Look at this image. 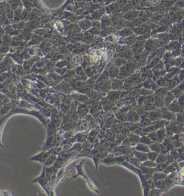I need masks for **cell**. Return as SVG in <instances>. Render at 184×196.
Instances as JSON below:
<instances>
[{
  "label": "cell",
  "mask_w": 184,
  "mask_h": 196,
  "mask_svg": "<svg viewBox=\"0 0 184 196\" xmlns=\"http://www.w3.org/2000/svg\"><path fill=\"white\" fill-rule=\"evenodd\" d=\"M175 148L172 142L171 137H166L161 143V152L162 154H167L172 149Z\"/></svg>",
  "instance_id": "1"
},
{
  "label": "cell",
  "mask_w": 184,
  "mask_h": 196,
  "mask_svg": "<svg viewBox=\"0 0 184 196\" xmlns=\"http://www.w3.org/2000/svg\"><path fill=\"white\" fill-rule=\"evenodd\" d=\"M166 126L170 129L173 134H175L181 133L182 128L184 126L180 124L177 121L174 120L170 121L169 124Z\"/></svg>",
  "instance_id": "2"
},
{
  "label": "cell",
  "mask_w": 184,
  "mask_h": 196,
  "mask_svg": "<svg viewBox=\"0 0 184 196\" xmlns=\"http://www.w3.org/2000/svg\"><path fill=\"white\" fill-rule=\"evenodd\" d=\"M162 112L163 119L165 120L171 121L175 120L176 119V114H175L170 111H169L166 106L161 108Z\"/></svg>",
  "instance_id": "3"
},
{
  "label": "cell",
  "mask_w": 184,
  "mask_h": 196,
  "mask_svg": "<svg viewBox=\"0 0 184 196\" xmlns=\"http://www.w3.org/2000/svg\"><path fill=\"white\" fill-rule=\"evenodd\" d=\"M78 131L82 134H87L91 128L90 124L88 121L85 120L81 121L78 125Z\"/></svg>",
  "instance_id": "4"
},
{
  "label": "cell",
  "mask_w": 184,
  "mask_h": 196,
  "mask_svg": "<svg viewBox=\"0 0 184 196\" xmlns=\"http://www.w3.org/2000/svg\"><path fill=\"white\" fill-rule=\"evenodd\" d=\"M140 138L141 136L139 135L134 134L132 132H130L127 136L130 146L132 148H135V146L140 142Z\"/></svg>",
  "instance_id": "5"
},
{
  "label": "cell",
  "mask_w": 184,
  "mask_h": 196,
  "mask_svg": "<svg viewBox=\"0 0 184 196\" xmlns=\"http://www.w3.org/2000/svg\"><path fill=\"white\" fill-rule=\"evenodd\" d=\"M166 107L169 111H170L171 112L175 114H177L179 112L182 111L177 98H175V99L170 104H169Z\"/></svg>",
  "instance_id": "6"
},
{
  "label": "cell",
  "mask_w": 184,
  "mask_h": 196,
  "mask_svg": "<svg viewBox=\"0 0 184 196\" xmlns=\"http://www.w3.org/2000/svg\"><path fill=\"white\" fill-rule=\"evenodd\" d=\"M84 162H85V160H82L80 162V163L79 164H78V165H74V166L76 168L77 171H78L77 175H76V176H74V177L76 178V177L78 176H82L84 177L87 179V183H88V182H89L90 181V180L87 176V175L86 174L85 170H84Z\"/></svg>",
  "instance_id": "7"
},
{
  "label": "cell",
  "mask_w": 184,
  "mask_h": 196,
  "mask_svg": "<svg viewBox=\"0 0 184 196\" xmlns=\"http://www.w3.org/2000/svg\"><path fill=\"white\" fill-rule=\"evenodd\" d=\"M180 71V69L179 67H176L175 66L171 67L169 70H167L166 74L164 77L166 80L169 81L172 78H173L174 77L178 75V73H179Z\"/></svg>",
  "instance_id": "8"
},
{
  "label": "cell",
  "mask_w": 184,
  "mask_h": 196,
  "mask_svg": "<svg viewBox=\"0 0 184 196\" xmlns=\"http://www.w3.org/2000/svg\"><path fill=\"white\" fill-rule=\"evenodd\" d=\"M171 138L175 148H180L183 145L184 140L181 133L173 134Z\"/></svg>",
  "instance_id": "9"
},
{
  "label": "cell",
  "mask_w": 184,
  "mask_h": 196,
  "mask_svg": "<svg viewBox=\"0 0 184 196\" xmlns=\"http://www.w3.org/2000/svg\"><path fill=\"white\" fill-rule=\"evenodd\" d=\"M149 119L152 121H156L163 119L161 108L149 112Z\"/></svg>",
  "instance_id": "10"
},
{
  "label": "cell",
  "mask_w": 184,
  "mask_h": 196,
  "mask_svg": "<svg viewBox=\"0 0 184 196\" xmlns=\"http://www.w3.org/2000/svg\"><path fill=\"white\" fill-rule=\"evenodd\" d=\"M141 120L140 116L134 109L130 110L127 113V120L130 122H137Z\"/></svg>",
  "instance_id": "11"
},
{
  "label": "cell",
  "mask_w": 184,
  "mask_h": 196,
  "mask_svg": "<svg viewBox=\"0 0 184 196\" xmlns=\"http://www.w3.org/2000/svg\"><path fill=\"white\" fill-rule=\"evenodd\" d=\"M180 83L179 79L178 78V75L174 77L170 80H169L168 85H167V88L170 91H171L173 89H174L176 87H177L178 85H179Z\"/></svg>",
  "instance_id": "12"
},
{
  "label": "cell",
  "mask_w": 184,
  "mask_h": 196,
  "mask_svg": "<svg viewBox=\"0 0 184 196\" xmlns=\"http://www.w3.org/2000/svg\"><path fill=\"white\" fill-rule=\"evenodd\" d=\"M104 138L108 139L112 142H114L116 140V133L111 128L107 129L104 135Z\"/></svg>",
  "instance_id": "13"
},
{
  "label": "cell",
  "mask_w": 184,
  "mask_h": 196,
  "mask_svg": "<svg viewBox=\"0 0 184 196\" xmlns=\"http://www.w3.org/2000/svg\"><path fill=\"white\" fill-rule=\"evenodd\" d=\"M133 154L134 155L135 158H137L139 161H141V162H144V161L148 160V154L146 152H139V151H137L136 150H133Z\"/></svg>",
  "instance_id": "14"
},
{
  "label": "cell",
  "mask_w": 184,
  "mask_h": 196,
  "mask_svg": "<svg viewBox=\"0 0 184 196\" xmlns=\"http://www.w3.org/2000/svg\"><path fill=\"white\" fill-rule=\"evenodd\" d=\"M144 86L145 88L148 89H151L154 91L159 87L155 83V81L151 78H149L148 80L145 81V82L144 83Z\"/></svg>",
  "instance_id": "15"
},
{
  "label": "cell",
  "mask_w": 184,
  "mask_h": 196,
  "mask_svg": "<svg viewBox=\"0 0 184 196\" xmlns=\"http://www.w3.org/2000/svg\"><path fill=\"white\" fill-rule=\"evenodd\" d=\"M158 142L161 143L166 138V132L165 127L161 128L158 129L156 131Z\"/></svg>",
  "instance_id": "16"
},
{
  "label": "cell",
  "mask_w": 184,
  "mask_h": 196,
  "mask_svg": "<svg viewBox=\"0 0 184 196\" xmlns=\"http://www.w3.org/2000/svg\"><path fill=\"white\" fill-rule=\"evenodd\" d=\"M183 42H184V40H179L178 44L177 45V46L171 51L172 54L173 56L175 57H179L181 55V46H182V45H183Z\"/></svg>",
  "instance_id": "17"
},
{
  "label": "cell",
  "mask_w": 184,
  "mask_h": 196,
  "mask_svg": "<svg viewBox=\"0 0 184 196\" xmlns=\"http://www.w3.org/2000/svg\"><path fill=\"white\" fill-rule=\"evenodd\" d=\"M139 169L141 170L142 174L145 175H149L153 176V174L157 171L156 168H150L147 166H141Z\"/></svg>",
  "instance_id": "18"
},
{
  "label": "cell",
  "mask_w": 184,
  "mask_h": 196,
  "mask_svg": "<svg viewBox=\"0 0 184 196\" xmlns=\"http://www.w3.org/2000/svg\"><path fill=\"white\" fill-rule=\"evenodd\" d=\"M170 90L167 88V87H159L158 89L155 91L154 92V95L155 96H158L164 98V97L167 93V92Z\"/></svg>",
  "instance_id": "19"
},
{
  "label": "cell",
  "mask_w": 184,
  "mask_h": 196,
  "mask_svg": "<svg viewBox=\"0 0 184 196\" xmlns=\"http://www.w3.org/2000/svg\"><path fill=\"white\" fill-rule=\"evenodd\" d=\"M175 98L176 97L174 95V94L173 93V92L171 91H169L164 98V100L165 103V106H167L169 104H170L171 103H172Z\"/></svg>",
  "instance_id": "20"
},
{
  "label": "cell",
  "mask_w": 184,
  "mask_h": 196,
  "mask_svg": "<svg viewBox=\"0 0 184 196\" xmlns=\"http://www.w3.org/2000/svg\"><path fill=\"white\" fill-rule=\"evenodd\" d=\"M173 181L175 184L180 185L184 183V176L178 173H175L173 176Z\"/></svg>",
  "instance_id": "21"
},
{
  "label": "cell",
  "mask_w": 184,
  "mask_h": 196,
  "mask_svg": "<svg viewBox=\"0 0 184 196\" xmlns=\"http://www.w3.org/2000/svg\"><path fill=\"white\" fill-rule=\"evenodd\" d=\"M134 150L139 151V152H146V153H148L149 152H150V149L149 146L141 142H139L135 146Z\"/></svg>",
  "instance_id": "22"
},
{
  "label": "cell",
  "mask_w": 184,
  "mask_h": 196,
  "mask_svg": "<svg viewBox=\"0 0 184 196\" xmlns=\"http://www.w3.org/2000/svg\"><path fill=\"white\" fill-rule=\"evenodd\" d=\"M118 120H117L116 117L114 115H113L111 117H109L108 119H107V120L106 121L104 125V127L106 129L110 128Z\"/></svg>",
  "instance_id": "23"
},
{
  "label": "cell",
  "mask_w": 184,
  "mask_h": 196,
  "mask_svg": "<svg viewBox=\"0 0 184 196\" xmlns=\"http://www.w3.org/2000/svg\"><path fill=\"white\" fill-rule=\"evenodd\" d=\"M150 151L155 152L158 154H159L161 152V143L159 142H153L149 146Z\"/></svg>",
  "instance_id": "24"
},
{
  "label": "cell",
  "mask_w": 184,
  "mask_h": 196,
  "mask_svg": "<svg viewBox=\"0 0 184 196\" xmlns=\"http://www.w3.org/2000/svg\"><path fill=\"white\" fill-rule=\"evenodd\" d=\"M115 116L116 117L117 120L121 122H127V113L123 112V111H118L116 114H115Z\"/></svg>",
  "instance_id": "25"
},
{
  "label": "cell",
  "mask_w": 184,
  "mask_h": 196,
  "mask_svg": "<svg viewBox=\"0 0 184 196\" xmlns=\"http://www.w3.org/2000/svg\"><path fill=\"white\" fill-rule=\"evenodd\" d=\"M115 156L111 153H109L107 156H106L103 160V163L106 164H112L116 163L115 160Z\"/></svg>",
  "instance_id": "26"
},
{
  "label": "cell",
  "mask_w": 184,
  "mask_h": 196,
  "mask_svg": "<svg viewBox=\"0 0 184 196\" xmlns=\"http://www.w3.org/2000/svg\"><path fill=\"white\" fill-rule=\"evenodd\" d=\"M142 107H143L144 109L146 111H149V112L156 111L157 109L159 108H158L155 103H145L142 105Z\"/></svg>",
  "instance_id": "27"
},
{
  "label": "cell",
  "mask_w": 184,
  "mask_h": 196,
  "mask_svg": "<svg viewBox=\"0 0 184 196\" xmlns=\"http://www.w3.org/2000/svg\"><path fill=\"white\" fill-rule=\"evenodd\" d=\"M166 71L165 69H163L161 70H155L154 72V76H153V80L155 81H156L157 79L159 78H161L162 77H164V75L166 74Z\"/></svg>",
  "instance_id": "28"
},
{
  "label": "cell",
  "mask_w": 184,
  "mask_h": 196,
  "mask_svg": "<svg viewBox=\"0 0 184 196\" xmlns=\"http://www.w3.org/2000/svg\"><path fill=\"white\" fill-rule=\"evenodd\" d=\"M155 104L158 108H162L165 106V103L163 97L155 96Z\"/></svg>",
  "instance_id": "29"
},
{
  "label": "cell",
  "mask_w": 184,
  "mask_h": 196,
  "mask_svg": "<svg viewBox=\"0 0 184 196\" xmlns=\"http://www.w3.org/2000/svg\"><path fill=\"white\" fill-rule=\"evenodd\" d=\"M88 113V108L86 107H79L78 113L79 115L80 120H83L85 119Z\"/></svg>",
  "instance_id": "30"
},
{
  "label": "cell",
  "mask_w": 184,
  "mask_h": 196,
  "mask_svg": "<svg viewBox=\"0 0 184 196\" xmlns=\"http://www.w3.org/2000/svg\"><path fill=\"white\" fill-rule=\"evenodd\" d=\"M167 175L159 171H156L153 175V180L154 182L159 180V179H164L167 177Z\"/></svg>",
  "instance_id": "31"
},
{
  "label": "cell",
  "mask_w": 184,
  "mask_h": 196,
  "mask_svg": "<svg viewBox=\"0 0 184 196\" xmlns=\"http://www.w3.org/2000/svg\"><path fill=\"white\" fill-rule=\"evenodd\" d=\"M153 121L151 120L149 117H143L141 118L139 123L142 128H145L150 126L153 124Z\"/></svg>",
  "instance_id": "32"
},
{
  "label": "cell",
  "mask_w": 184,
  "mask_h": 196,
  "mask_svg": "<svg viewBox=\"0 0 184 196\" xmlns=\"http://www.w3.org/2000/svg\"><path fill=\"white\" fill-rule=\"evenodd\" d=\"M167 160V154H162L160 153L157 157V159L156 160V162L157 163V165H161L164 164Z\"/></svg>",
  "instance_id": "33"
},
{
  "label": "cell",
  "mask_w": 184,
  "mask_h": 196,
  "mask_svg": "<svg viewBox=\"0 0 184 196\" xmlns=\"http://www.w3.org/2000/svg\"><path fill=\"white\" fill-rule=\"evenodd\" d=\"M177 171V169L175 167V164H170L166 166L165 169L163 170L162 172L163 173L168 175V174H171V173H175Z\"/></svg>",
  "instance_id": "34"
},
{
  "label": "cell",
  "mask_w": 184,
  "mask_h": 196,
  "mask_svg": "<svg viewBox=\"0 0 184 196\" xmlns=\"http://www.w3.org/2000/svg\"><path fill=\"white\" fill-rule=\"evenodd\" d=\"M156 83L159 87H167L168 85L169 81L166 80L164 78V77H162L161 78L157 79L156 81Z\"/></svg>",
  "instance_id": "35"
},
{
  "label": "cell",
  "mask_w": 184,
  "mask_h": 196,
  "mask_svg": "<svg viewBox=\"0 0 184 196\" xmlns=\"http://www.w3.org/2000/svg\"><path fill=\"white\" fill-rule=\"evenodd\" d=\"M175 173H171L169 176H167L166 178L164 179V182L165 184V187H171L172 185H174V182L173 181V176Z\"/></svg>",
  "instance_id": "36"
},
{
  "label": "cell",
  "mask_w": 184,
  "mask_h": 196,
  "mask_svg": "<svg viewBox=\"0 0 184 196\" xmlns=\"http://www.w3.org/2000/svg\"><path fill=\"white\" fill-rule=\"evenodd\" d=\"M179 40H173L171 41L170 43H169L166 46L164 47L165 50L167 51H172L173 49L178 44Z\"/></svg>",
  "instance_id": "37"
},
{
  "label": "cell",
  "mask_w": 184,
  "mask_h": 196,
  "mask_svg": "<svg viewBox=\"0 0 184 196\" xmlns=\"http://www.w3.org/2000/svg\"><path fill=\"white\" fill-rule=\"evenodd\" d=\"M157 165V163L155 161H152L149 160L143 162L141 163V166L150 167V168H156Z\"/></svg>",
  "instance_id": "38"
},
{
  "label": "cell",
  "mask_w": 184,
  "mask_h": 196,
  "mask_svg": "<svg viewBox=\"0 0 184 196\" xmlns=\"http://www.w3.org/2000/svg\"><path fill=\"white\" fill-rule=\"evenodd\" d=\"M140 142L145 144L146 145H148V146H149L153 143L151 141V140L149 138L147 135L141 136L140 138Z\"/></svg>",
  "instance_id": "39"
},
{
  "label": "cell",
  "mask_w": 184,
  "mask_h": 196,
  "mask_svg": "<svg viewBox=\"0 0 184 196\" xmlns=\"http://www.w3.org/2000/svg\"><path fill=\"white\" fill-rule=\"evenodd\" d=\"M178 123L181 125H184V111H180L176 114V119Z\"/></svg>",
  "instance_id": "40"
},
{
  "label": "cell",
  "mask_w": 184,
  "mask_h": 196,
  "mask_svg": "<svg viewBox=\"0 0 184 196\" xmlns=\"http://www.w3.org/2000/svg\"><path fill=\"white\" fill-rule=\"evenodd\" d=\"M82 150V143L77 142L76 144H74L73 146H72V147L68 150L79 152L81 151Z\"/></svg>",
  "instance_id": "41"
},
{
  "label": "cell",
  "mask_w": 184,
  "mask_h": 196,
  "mask_svg": "<svg viewBox=\"0 0 184 196\" xmlns=\"http://www.w3.org/2000/svg\"><path fill=\"white\" fill-rule=\"evenodd\" d=\"M163 192V189H151L149 192V196H159Z\"/></svg>",
  "instance_id": "42"
},
{
  "label": "cell",
  "mask_w": 184,
  "mask_h": 196,
  "mask_svg": "<svg viewBox=\"0 0 184 196\" xmlns=\"http://www.w3.org/2000/svg\"><path fill=\"white\" fill-rule=\"evenodd\" d=\"M154 182H155L156 187H157L158 189H163V190L165 189V184L164 182V179H159Z\"/></svg>",
  "instance_id": "43"
},
{
  "label": "cell",
  "mask_w": 184,
  "mask_h": 196,
  "mask_svg": "<svg viewBox=\"0 0 184 196\" xmlns=\"http://www.w3.org/2000/svg\"><path fill=\"white\" fill-rule=\"evenodd\" d=\"M57 156H58V155H52L48 158V160H47V161H46V165H47V166H50L52 165L53 164H54L55 162H56V160H57Z\"/></svg>",
  "instance_id": "44"
},
{
  "label": "cell",
  "mask_w": 184,
  "mask_h": 196,
  "mask_svg": "<svg viewBox=\"0 0 184 196\" xmlns=\"http://www.w3.org/2000/svg\"><path fill=\"white\" fill-rule=\"evenodd\" d=\"M63 150V149L61 147L59 146H56V147L52 148L51 149V151L50 152V154L52 155H58L60 152H62Z\"/></svg>",
  "instance_id": "45"
},
{
  "label": "cell",
  "mask_w": 184,
  "mask_h": 196,
  "mask_svg": "<svg viewBox=\"0 0 184 196\" xmlns=\"http://www.w3.org/2000/svg\"><path fill=\"white\" fill-rule=\"evenodd\" d=\"M171 91L173 92V93L174 94V95H175L176 98H179L181 95H183L184 93V91H183L182 90L179 89L177 87H176L174 89L171 90Z\"/></svg>",
  "instance_id": "46"
},
{
  "label": "cell",
  "mask_w": 184,
  "mask_h": 196,
  "mask_svg": "<svg viewBox=\"0 0 184 196\" xmlns=\"http://www.w3.org/2000/svg\"><path fill=\"white\" fill-rule=\"evenodd\" d=\"M148 154V160L152 161H156V159H157V157L158 156L159 154H158L157 153H156L155 152H149L147 153Z\"/></svg>",
  "instance_id": "47"
},
{
  "label": "cell",
  "mask_w": 184,
  "mask_h": 196,
  "mask_svg": "<svg viewBox=\"0 0 184 196\" xmlns=\"http://www.w3.org/2000/svg\"><path fill=\"white\" fill-rule=\"evenodd\" d=\"M149 138L151 140V141L153 142H158V140H157V134L156 132H151L147 134Z\"/></svg>",
  "instance_id": "48"
},
{
  "label": "cell",
  "mask_w": 184,
  "mask_h": 196,
  "mask_svg": "<svg viewBox=\"0 0 184 196\" xmlns=\"http://www.w3.org/2000/svg\"><path fill=\"white\" fill-rule=\"evenodd\" d=\"M165 69V65L164 62L163 61L162 59L161 60H159V62H157V65H156V67H155V70H161Z\"/></svg>",
  "instance_id": "49"
},
{
  "label": "cell",
  "mask_w": 184,
  "mask_h": 196,
  "mask_svg": "<svg viewBox=\"0 0 184 196\" xmlns=\"http://www.w3.org/2000/svg\"><path fill=\"white\" fill-rule=\"evenodd\" d=\"M184 58L183 57H176L175 59V65L174 66L176 67H179L181 65V63L184 60Z\"/></svg>",
  "instance_id": "50"
},
{
  "label": "cell",
  "mask_w": 184,
  "mask_h": 196,
  "mask_svg": "<svg viewBox=\"0 0 184 196\" xmlns=\"http://www.w3.org/2000/svg\"><path fill=\"white\" fill-rule=\"evenodd\" d=\"M177 99H178V102L179 103L181 111H184V93Z\"/></svg>",
  "instance_id": "51"
},
{
  "label": "cell",
  "mask_w": 184,
  "mask_h": 196,
  "mask_svg": "<svg viewBox=\"0 0 184 196\" xmlns=\"http://www.w3.org/2000/svg\"><path fill=\"white\" fill-rule=\"evenodd\" d=\"M131 132L133 133H134V134L139 135L140 136L144 135L143 133V130H142V128L141 127L135 128V129H134V130H133Z\"/></svg>",
  "instance_id": "52"
},
{
  "label": "cell",
  "mask_w": 184,
  "mask_h": 196,
  "mask_svg": "<svg viewBox=\"0 0 184 196\" xmlns=\"http://www.w3.org/2000/svg\"><path fill=\"white\" fill-rule=\"evenodd\" d=\"M145 102L147 103H155V95H154V94L149 95L148 97H147L146 99H145Z\"/></svg>",
  "instance_id": "53"
},
{
  "label": "cell",
  "mask_w": 184,
  "mask_h": 196,
  "mask_svg": "<svg viewBox=\"0 0 184 196\" xmlns=\"http://www.w3.org/2000/svg\"><path fill=\"white\" fill-rule=\"evenodd\" d=\"M178 78L179 79L180 81L181 82L184 80V69L180 70L179 73H178Z\"/></svg>",
  "instance_id": "54"
},
{
  "label": "cell",
  "mask_w": 184,
  "mask_h": 196,
  "mask_svg": "<svg viewBox=\"0 0 184 196\" xmlns=\"http://www.w3.org/2000/svg\"><path fill=\"white\" fill-rule=\"evenodd\" d=\"M177 150L179 152V153L180 156L181 157V158L183 160H184V151L181 148H177Z\"/></svg>",
  "instance_id": "55"
},
{
  "label": "cell",
  "mask_w": 184,
  "mask_h": 196,
  "mask_svg": "<svg viewBox=\"0 0 184 196\" xmlns=\"http://www.w3.org/2000/svg\"><path fill=\"white\" fill-rule=\"evenodd\" d=\"M104 114H105V116L106 117L107 119L114 115L113 113H112V111L111 110H107V111H106V112L104 113Z\"/></svg>",
  "instance_id": "56"
},
{
  "label": "cell",
  "mask_w": 184,
  "mask_h": 196,
  "mask_svg": "<svg viewBox=\"0 0 184 196\" xmlns=\"http://www.w3.org/2000/svg\"><path fill=\"white\" fill-rule=\"evenodd\" d=\"M6 5L5 3H0V13H2V12H3L5 11V9L6 8Z\"/></svg>",
  "instance_id": "57"
},
{
  "label": "cell",
  "mask_w": 184,
  "mask_h": 196,
  "mask_svg": "<svg viewBox=\"0 0 184 196\" xmlns=\"http://www.w3.org/2000/svg\"><path fill=\"white\" fill-rule=\"evenodd\" d=\"M177 87H178L179 89L182 90L184 92V80L182 81L181 82H180L179 85L177 86Z\"/></svg>",
  "instance_id": "58"
},
{
  "label": "cell",
  "mask_w": 184,
  "mask_h": 196,
  "mask_svg": "<svg viewBox=\"0 0 184 196\" xmlns=\"http://www.w3.org/2000/svg\"><path fill=\"white\" fill-rule=\"evenodd\" d=\"M180 70H184V60H183V62H182V63H181V65L180 66Z\"/></svg>",
  "instance_id": "59"
},
{
  "label": "cell",
  "mask_w": 184,
  "mask_h": 196,
  "mask_svg": "<svg viewBox=\"0 0 184 196\" xmlns=\"http://www.w3.org/2000/svg\"><path fill=\"white\" fill-rule=\"evenodd\" d=\"M181 136H182V137H183L184 140V133H181Z\"/></svg>",
  "instance_id": "60"
},
{
  "label": "cell",
  "mask_w": 184,
  "mask_h": 196,
  "mask_svg": "<svg viewBox=\"0 0 184 196\" xmlns=\"http://www.w3.org/2000/svg\"><path fill=\"white\" fill-rule=\"evenodd\" d=\"M181 133H184V126L183 127V128H182V130H181Z\"/></svg>",
  "instance_id": "61"
},
{
  "label": "cell",
  "mask_w": 184,
  "mask_h": 196,
  "mask_svg": "<svg viewBox=\"0 0 184 196\" xmlns=\"http://www.w3.org/2000/svg\"><path fill=\"white\" fill-rule=\"evenodd\" d=\"M180 148H181V149H183V150H184V145H183V146H181V147H180Z\"/></svg>",
  "instance_id": "62"
},
{
  "label": "cell",
  "mask_w": 184,
  "mask_h": 196,
  "mask_svg": "<svg viewBox=\"0 0 184 196\" xmlns=\"http://www.w3.org/2000/svg\"><path fill=\"white\" fill-rule=\"evenodd\" d=\"M183 145L184 146V144H183Z\"/></svg>",
  "instance_id": "63"
},
{
  "label": "cell",
  "mask_w": 184,
  "mask_h": 196,
  "mask_svg": "<svg viewBox=\"0 0 184 196\" xmlns=\"http://www.w3.org/2000/svg\"></svg>",
  "instance_id": "64"
}]
</instances>
